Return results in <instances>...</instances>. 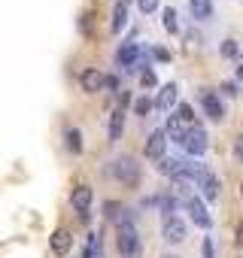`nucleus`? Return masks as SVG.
I'll return each mask as SVG.
<instances>
[{"label": "nucleus", "mask_w": 243, "mask_h": 258, "mask_svg": "<svg viewBox=\"0 0 243 258\" xmlns=\"http://www.w3.org/2000/svg\"><path fill=\"white\" fill-rule=\"evenodd\" d=\"M115 243H118V255L122 258H140L143 255V237H140V231H137V225L131 219L118 225Z\"/></svg>", "instance_id": "f257e3e1"}, {"label": "nucleus", "mask_w": 243, "mask_h": 258, "mask_svg": "<svg viewBox=\"0 0 243 258\" xmlns=\"http://www.w3.org/2000/svg\"><path fill=\"white\" fill-rule=\"evenodd\" d=\"M112 176L122 182V185H137L140 182V164H137V158H131V155H118L115 161H112Z\"/></svg>", "instance_id": "f03ea898"}, {"label": "nucleus", "mask_w": 243, "mask_h": 258, "mask_svg": "<svg viewBox=\"0 0 243 258\" xmlns=\"http://www.w3.org/2000/svg\"><path fill=\"white\" fill-rule=\"evenodd\" d=\"M179 201H183V207L189 210V216H192V222H195L198 228L207 231V228L213 225V219H210V213H207V207H204V201H201L198 195H183Z\"/></svg>", "instance_id": "7ed1b4c3"}, {"label": "nucleus", "mask_w": 243, "mask_h": 258, "mask_svg": "<svg viewBox=\"0 0 243 258\" xmlns=\"http://www.w3.org/2000/svg\"><path fill=\"white\" fill-rule=\"evenodd\" d=\"M195 188H201V195H204V201H219V191H222V185H219V176L210 170V167H204L198 176H195Z\"/></svg>", "instance_id": "20e7f679"}, {"label": "nucleus", "mask_w": 243, "mask_h": 258, "mask_svg": "<svg viewBox=\"0 0 243 258\" xmlns=\"http://www.w3.org/2000/svg\"><path fill=\"white\" fill-rule=\"evenodd\" d=\"M183 149L192 155V158H201L204 152H207V131L201 124H192L189 127V134H186V143H183Z\"/></svg>", "instance_id": "39448f33"}, {"label": "nucleus", "mask_w": 243, "mask_h": 258, "mask_svg": "<svg viewBox=\"0 0 243 258\" xmlns=\"http://www.w3.org/2000/svg\"><path fill=\"white\" fill-rule=\"evenodd\" d=\"M91 198H94L91 185H76V188H73V195H70V207L79 213V219H82V222H88V207H91Z\"/></svg>", "instance_id": "423d86ee"}, {"label": "nucleus", "mask_w": 243, "mask_h": 258, "mask_svg": "<svg viewBox=\"0 0 243 258\" xmlns=\"http://www.w3.org/2000/svg\"><path fill=\"white\" fill-rule=\"evenodd\" d=\"M137 61H143V52H140V46H137V43H122V46L115 49V64H118V67L134 70V64H137Z\"/></svg>", "instance_id": "0eeeda50"}, {"label": "nucleus", "mask_w": 243, "mask_h": 258, "mask_svg": "<svg viewBox=\"0 0 243 258\" xmlns=\"http://www.w3.org/2000/svg\"><path fill=\"white\" fill-rule=\"evenodd\" d=\"M201 106H204V112H207V118H213V121H222L225 118V103L219 100V94H213V91H201Z\"/></svg>", "instance_id": "6e6552de"}, {"label": "nucleus", "mask_w": 243, "mask_h": 258, "mask_svg": "<svg viewBox=\"0 0 243 258\" xmlns=\"http://www.w3.org/2000/svg\"><path fill=\"white\" fill-rule=\"evenodd\" d=\"M161 234H164V240H167V243H183V240H186V234H189V228H186V222H183L179 216H170V219H164Z\"/></svg>", "instance_id": "1a4fd4ad"}, {"label": "nucleus", "mask_w": 243, "mask_h": 258, "mask_svg": "<svg viewBox=\"0 0 243 258\" xmlns=\"http://www.w3.org/2000/svg\"><path fill=\"white\" fill-rule=\"evenodd\" d=\"M164 149H167V134L164 131H152L149 140H146V158L161 161L164 158Z\"/></svg>", "instance_id": "9d476101"}, {"label": "nucleus", "mask_w": 243, "mask_h": 258, "mask_svg": "<svg viewBox=\"0 0 243 258\" xmlns=\"http://www.w3.org/2000/svg\"><path fill=\"white\" fill-rule=\"evenodd\" d=\"M189 127H192V124H186L179 115H170V118H167V127H164V134H167V140H173V143L183 146V143H186V134H189Z\"/></svg>", "instance_id": "9b49d317"}, {"label": "nucleus", "mask_w": 243, "mask_h": 258, "mask_svg": "<svg viewBox=\"0 0 243 258\" xmlns=\"http://www.w3.org/2000/svg\"><path fill=\"white\" fill-rule=\"evenodd\" d=\"M176 97H179V88H176L173 82H167V85H161V91H158V97H155V106H158L161 112H170V106L176 103Z\"/></svg>", "instance_id": "f8f14e48"}, {"label": "nucleus", "mask_w": 243, "mask_h": 258, "mask_svg": "<svg viewBox=\"0 0 243 258\" xmlns=\"http://www.w3.org/2000/svg\"><path fill=\"white\" fill-rule=\"evenodd\" d=\"M122 134H125V106L112 109V115H109V143H118Z\"/></svg>", "instance_id": "ddd939ff"}, {"label": "nucleus", "mask_w": 243, "mask_h": 258, "mask_svg": "<svg viewBox=\"0 0 243 258\" xmlns=\"http://www.w3.org/2000/svg\"><path fill=\"white\" fill-rule=\"evenodd\" d=\"M189 13L195 22H210L213 19V0H189Z\"/></svg>", "instance_id": "4468645a"}, {"label": "nucleus", "mask_w": 243, "mask_h": 258, "mask_svg": "<svg viewBox=\"0 0 243 258\" xmlns=\"http://www.w3.org/2000/svg\"><path fill=\"white\" fill-rule=\"evenodd\" d=\"M79 82H82V88H85L88 94H94V91H100V88H103V73H100V70H94V67H88V70H82Z\"/></svg>", "instance_id": "2eb2a0df"}, {"label": "nucleus", "mask_w": 243, "mask_h": 258, "mask_svg": "<svg viewBox=\"0 0 243 258\" xmlns=\"http://www.w3.org/2000/svg\"><path fill=\"white\" fill-rule=\"evenodd\" d=\"M125 25H128V4H125V0H115L109 31H112V34H122V28H125Z\"/></svg>", "instance_id": "dca6fc26"}, {"label": "nucleus", "mask_w": 243, "mask_h": 258, "mask_svg": "<svg viewBox=\"0 0 243 258\" xmlns=\"http://www.w3.org/2000/svg\"><path fill=\"white\" fill-rule=\"evenodd\" d=\"M70 246H73L70 231H67V228H58V231L52 234V252H55V255H67V252H70Z\"/></svg>", "instance_id": "f3484780"}, {"label": "nucleus", "mask_w": 243, "mask_h": 258, "mask_svg": "<svg viewBox=\"0 0 243 258\" xmlns=\"http://www.w3.org/2000/svg\"><path fill=\"white\" fill-rule=\"evenodd\" d=\"M64 146H67L73 155L82 152V131H79V127H67V131H64Z\"/></svg>", "instance_id": "a211bd4d"}, {"label": "nucleus", "mask_w": 243, "mask_h": 258, "mask_svg": "<svg viewBox=\"0 0 243 258\" xmlns=\"http://www.w3.org/2000/svg\"><path fill=\"white\" fill-rule=\"evenodd\" d=\"M103 210H106V219H109V222H115V225L128 222V216H125L128 210L122 207V204H115V201H106V204H103Z\"/></svg>", "instance_id": "6ab92c4d"}, {"label": "nucleus", "mask_w": 243, "mask_h": 258, "mask_svg": "<svg viewBox=\"0 0 243 258\" xmlns=\"http://www.w3.org/2000/svg\"><path fill=\"white\" fill-rule=\"evenodd\" d=\"M82 258H100V231H91L85 240V255Z\"/></svg>", "instance_id": "aec40b11"}, {"label": "nucleus", "mask_w": 243, "mask_h": 258, "mask_svg": "<svg viewBox=\"0 0 243 258\" xmlns=\"http://www.w3.org/2000/svg\"><path fill=\"white\" fill-rule=\"evenodd\" d=\"M161 25H164L167 34H179V22H176V10H173V7H167V10L161 13Z\"/></svg>", "instance_id": "412c9836"}, {"label": "nucleus", "mask_w": 243, "mask_h": 258, "mask_svg": "<svg viewBox=\"0 0 243 258\" xmlns=\"http://www.w3.org/2000/svg\"><path fill=\"white\" fill-rule=\"evenodd\" d=\"M152 106H155V100H149V97H137V100H134V112L143 115V118L152 112Z\"/></svg>", "instance_id": "4be33fe9"}, {"label": "nucleus", "mask_w": 243, "mask_h": 258, "mask_svg": "<svg viewBox=\"0 0 243 258\" xmlns=\"http://www.w3.org/2000/svg\"><path fill=\"white\" fill-rule=\"evenodd\" d=\"M222 58H240L237 40H225V43H222Z\"/></svg>", "instance_id": "5701e85b"}, {"label": "nucleus", "mask_w": 243, "mask_h": 258, "mask_svg": "<svg viewBox=\"0 0 243 258\" xmlns=\"http://www.w3.org/2000/svg\"><path fill=\"white\" fill-rule=\"evenodd\" d=\"M137 10H140L143 16H149V13L158 10V0H137Z\"/></svg>", "instance_id": "b1692460"}, {"label": "nucleus", "mask_w": 243, "mask_h": 258, "mask_svg": "<svg viewBox=\"0 0 243 258\" xmlns=\"http://www.w3.org/2000/svg\"><path fill=\"white\" fill-rule=\"evenodd\" d=\"M140 85H143V88H155V85H158L155 73H152V70H143V73H140Z\"/></svg>", "instance_id": "393cba45"}, {"label": "nucleus", "mask_w": 243, "mask_h": 258, "mask_svg": "<svg viewBox=\"0 0 243 258\" xmlns=\"http://www.w3.org/2000/svg\"><path fill=\"white\" fill-rule=\"evenodd\" d=\"M201 258H216V246L210 237H204V243H201Z\"/></svg>", "instance_id": "a878e982"}, {"label": "nucleus", "mask_w": 243, "mask_h": 258, "mask_svg": "<svg viewBox=\"0 0 243 258\" xmlns=\"http://www.w3.org/2000/svg\"><path fill=\"white\" fill-rule=\"evenodd\" d=\"M176 115H179V118H183L186 124H192V118H195V115H192V106H189V103H179V112H176Z\"/></svg>", "instance_id": "bb28decb"}, {"label": "nucleus", "mask_w": 243, "mask_h": 258, "mask_svg": "<svg viewBox=\"0 0 243 258\" xmlns=\"http://www.w3.org/2000/svg\"><path fill=\"white\" fill-rule=\"evenodd\" d=\"M103 88L106 91H118V79L115 76H103Z\"/></svg>", "instance_id": "cd10ccee"}, {"label": "nucleus", "mask_w": 243, "mask_h": 258, "mask_svg": "<svg viewBox=\"0 0 243 258\" xmlns=\"http://www.w3.org/2000/svg\"><path fill=\"white\" fill-rule=\"evenodd\" d=\"M234 158H237V161H243V134L234 140Z\"/></svg>", "instance_id": "c85d7f7f"}, {"label": "nucleus", "mask_w": 243, "mask_h": 258, "mask_svg": "<svg viewBox=\"0 0 243 258\" xmlns=\"http://www.w3.org/2000/svg\"><path fill=\"white\" fill-rule=\"evenodd\" d=\"M152 58H158V61H170V52H167V49H152Z\"/></svg>", "instance_id": "c756f323"}, {"label": "nucleus", "mask_w": 243, "mask_h": 258, "mask_svg": "<svg viewBox=\"0 0 243 258\" xmlns=\"http://www.w3.org/2000/svg\"><path fill=\"white\" fill-rule=\"evenodd\" d=\"M222 91H225V94H231V97H237V94H240L234 82H225V85H222Z\"/></svg>", "instance_id": "7c9ffc66"}, {"label": "nucleus", "mask_w": 243, "mask_h": 258, "mask_svg": "<svg viewBox=\"0 0 243 258\" xmlns=\"http://www.w3.org/2000/svg\"><path fill=\"white\" fill-rule=\"evenodd\" d=\"M237 79H243V55L237 58Z\"/></svg>", "instance_id": "2f4dec72"}, {"label": "nucleus", "mask_w": 243, "mask_h": 258, "mask_svg": "<svg viewBox=\"0 0 243 258\" xmlns=\"http://www.w3.org/2000/svg\"><path fill=\"white\" fill-rule=\"evenodd\" d=\"M237 243H240V246H243V225H240V228H237Z\"/></svg>", "instance_id": "473e14b6"}, {"label": "nucleus", "mask_w": 243, "mask_h": 258, "mask_svg": "<svg viewBox=\"0 0 243 258\" xmlns=\"http://www.w3.org/2000/svg\"><path fill=\"white\" fill-rule=\"evenodd\" d=\"M240 198H243V182H240Z\"/></svg>", "instance_id": "72a5a7b5"}, {"label": "nucleus", "mask_w": 243, "mask_h": 258, "mask_svg": "<svg viewBox=\"0 0 243 258\" xmlns=\"http://www.w3.org/2000/svg\"><path fill=\"white\" fill-rule=\"evenodd\" d=\"M164 258H176V255H164Z\"/></svg>", "instance_id": "f704fd0d"}]
</instances>
